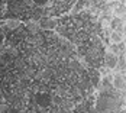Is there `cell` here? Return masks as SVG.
Here are the masks:
<instances>
[{
    "mask_svg": "<svg viewBox=\"0 0 126 113\" xmlns=\"http://www.w3.org/2000/svg\"><path fill=\"white\" fill-rule=\"evenodd\" d=\"M123 106V93H119L114 88L99 90L93 113H122Z\"/></svg>",
    "mask_w": 126,
    "mask_h": 113,
    "instance_id": "1",
    "label": "cell"
},
{
    "mask_svg": "<svg viewBox=\"0 0 126 113\" xmlns=\"http://www.w3.org/2000/svg\"><path fill=\"white\" fill-rule=\"evenodd\" d=\"M110 83H112V87L119 91V93H123L126 87V80H125V73H117L114 71L110 74Z\"/></svg>",
    "mask_w": 126,
    "mask_h": 113,
    "instance_id": "2",
    "label": "cell"
},
{
    "mask_svg": "<svg viewBox=\"0 0 126 113\" xmlns=\"http://www.w3.org/2000/svg\"><path fill=\"white\" fill-rule=\"evenodd\" d=\"M39 26L42 29H47V31H54L57 26H58V20L55 17H49V16H45L39 20Z\"/></svg>",
    "mask_w": 126,
    "mask_h": 113,
    "instance_id": "3",
    "label": "cell"
},
{
    "mask_svg": "<svg viewBox=\"0 0 126 113\" xmlns=\"http://www.w3.org/2000/svg\"><path fill=\"white\" fill-rule=\"evenodd\" d=\"M103 60H104V65H106L107 70H114V68H116V64H117V55H114V54H112V52H107V51H106Z\"/></svg>",
    "mask_w": 126,
    "mask_h": 113,
    "instance_id": "4",
    "label": "cell"
},
{
    "mask_svg": "<svg viewBox=\"0 0 126 113\" xmlns=\"http://www.w3.org/2000/svg\"><path fill=\"white\" fill-rule=\"evenodd\" d=\"M109 36H110L112 44H114V45H117V44H120V42H125V33H119V32H113V31H112V33H110Z\"/></svg>",
    "mask_w": 126,
    "mask_h": 113,
    "instance_id": "5",
    "label": "cell"
},
{
    "mask_svg": "<svg viewBox=\"0 0 126 113\" xmlns=\"http://www.w3.org/2000/svg\"><path fill=\"white\" fill-rule=\"evenodd\" d=\"M1 25L4 26V28H7V29H16V28L20 26V20H17V19H10V20L3 22Z\"/></svg>",
    "mask_w": 126,
    "mask_h": 113,
    "instance_id": "6",
    "label": "cell"
}]
</instances>
